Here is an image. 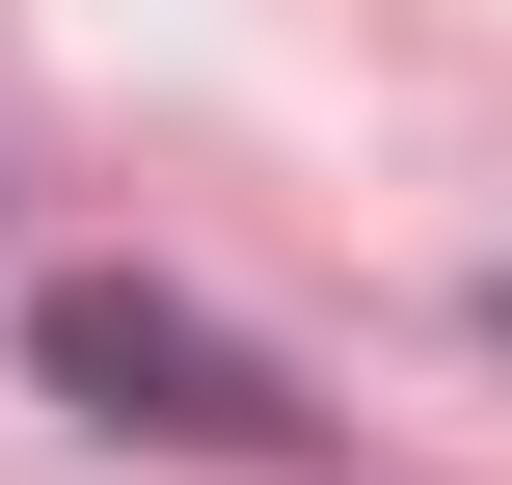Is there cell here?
Here are the masks:
<instances>
[{
    "label": "cell",
    "instance_id": "1",
    "mask_svg": "<svg viewBox=\"0 0 512 485\" xmlns=\"http://www.w3.org/2000/svg\"><path fill=\"white\" fill-rule=\"evenodd\" d=\"M54 405L189 432V459H297V432H324L270 351H216V324H189V297H135V270H81V297H54Z\"/></svg>",
    "mask_w": 512,
    "mask_h": 485
}]
</instances>
